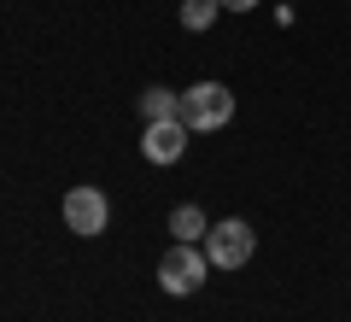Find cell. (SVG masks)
I'll return each mask as SVG.
<instances>
[{"instance_id": "277c9868", "label": "cell", "mask_w": 351, "mask_h": 322, "mask_svg": "<svg viewBox=\"0 0 351 322\" xmlns=\"http://www.w3.org/2000/svg\"><path fill=\"white\" fill-rule=\"evenodd\" d=\"M252 252H258V235H252L240 217H223V223H211V235H205V258H211V270H240Z\"/></svg>"}, {"instance_id": "3957f363", "label": "cell", "mask_w": 351, "mask_h": 322, "mask_svg": "<svg viewBox=\"0 0 351 322\" xmlns=\"http://www.w3.org/2000/svg\"><path fill=\"white\" fill-rule=\"evenodd\" d=\"M64 229L71 235H82V240H94V235H106V223H112V199H106V187H71L64 194Z\"/></svg>"}, {"instance_id": "8992f818", "label": "cell", "mask_w": 351, "mask_h": 322, "mask_svg": "<svg viewBox=\"0 0 351 322\" xmlns=\"http://www.w3.org/2000/svg\"><path fill=\"white\" fill-rule=\"evenodd\" d=\"M135 106H141V117H147V124L182 117V94H176V88H158V82H152V88H141V100H135Z\"/></svg>"}, {"instance_id": "ba28073f", "label": "cell", "mask_w": 351, "mask_h": 322, "mask_svg": "<svg viewBox=\"0 0 351 322\" xmlns=\"http://www.w3.org/2000/svg\"><path fill=\"white\" fill-rule=\"evenodd\" d=\"M217 12H223V0H182V30L205 36V30L217 24Z\"/></svg>"}, {"instance_id": "5b68a950", "label": "cell", "mask_w": 351, "mask_h": 322, "mask_svg": "<svg viewBox=\"0 0 351 322\" xmlns=\"http://www.w3.org/2000/svg\"><path fill=\"white\" fill-rule=\"evenodd\" d=\"M188 135H193V129L182 124V117L147 124V135H141V159H147V164H176L182 152H188Z\"/></svg>"}, {"instance_id": "52a82bcc", "label": "cell", "mask_w": 351, "mask_h": 322, "mask_svg": "<svg viewBox=\"0 0 351 322\" xmlns=\"http://www.w3.org/2000/svg\"><path fill=\"white\" fill-rule=\"evenodd\" d=\"M170 235L188 240V246H205V235H211V217H205L199 205H176L170 211Z\"/></svg>"}, {"instance_id": "6da1fadb", "label": "cell", "mask_w": 351, "mask_h": 322, "mask_svg": "<svg viewBox=\"0 0 351 322\" xmlns=\"http://www.w3.org/2000/svg\"><path fill=\"white\" fill-rule=\"evenodd\" d=\"M205 275H211V258H205V246H188V240H176V246L158 258V287H164L170 299L199 293Z\"/></svg>"}, {"instance_id": "7a4b0ae2", "label": "cell", "mask_w": 351, "mask_h": 322, "mask_svg": "<svg viewBox=\"0 0 351 322\" xmlns=\"http://www.w3.org/2000/svg\"><path fill=\"white\" fill-rule=\"evenodd\" d=\"M228 117H234V94H228L223 82H193V88H182V124H188L193 135H211V129H223Z\"/></svg>"}, {"instance_id": "9c48e42d", "label": "cell", "mask_w": 351, "mask_h": 322, "mask_svg": "<svg viewBox=\"0 0 351 322\" xmlns=\"http://www.w3.org/2000/svg\"><path fill=\"white\" fill-rule=\"evenodd\" d=\"M258 0H223V12H252Z\"/></svg>"}]
</instances>
